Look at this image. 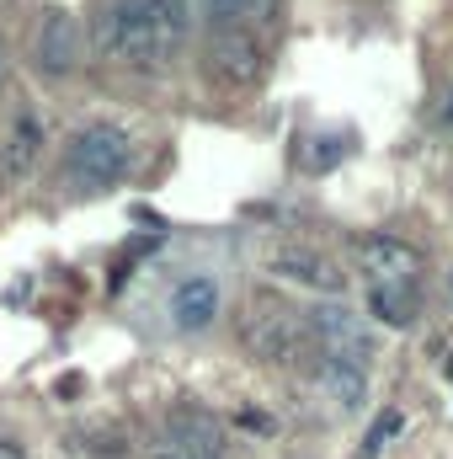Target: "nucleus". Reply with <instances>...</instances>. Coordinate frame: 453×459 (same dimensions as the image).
<instances>
[{"label":"nucleus","instance_id":"19","mask_svg":"<svg viewBox=\"0 0 453 459\" xmlns=\"http://www.w3.org/2000/svg\"><path fill=\"white\" fill-rule=\"evenodd\" d=\"M0 459H21V449H16L11 438H0Z\"/></svg>","mask_w":453,"mask_h":459},{"label":"nucleus","instance_id":"13","mask_svg":"<svg viewBox=\"0 0 453 459\" xmlns=\"http://www.w3.org/2000/svg\"><path fill=\"white\" fill-rule=\"evenodd\" d=\"M326 385H331V395H337L341 406L352 411V406H363L368 374H363V368H341V363H326Z\"/></svg>","mask_w":453,"mask_h":459},{"label":"nucleus","instance_id":"6","mask_svg":"<svg viewBox=\"0 0 453 459\" xmlns=\"http://www.w3.org/2000/svg\"><path fill=\"white\" fill-rule=\"evenodd\" d=\"M357 267L373 273V283H416L422 278V251L400 235H363L357 240Z\"/></svg>","mask_w":453,"mask_h":459},{"label":"nucleus","instance_id":"3","mask_svg":"<svg viewBox=\"0 0 453 459\" xmlns=\"http://www.w3.org/2000/svg\"><path fill=\"white\" fill-rule=\"evenodd\" d=\"M128 155H133V144H128V134H123L117 123H86V128L70 139L64 171H70V182H75L81 193H107V187L123 182Z\"/></svg>","mask_w":453,"mask_h":459},{"label":"nucleus","instance_id":"15","mask_svg":"<svg viewBox=\"0 0 453 459\" xmlns=\"http://www.w3.org/2000/svg\"><path fill=\"white\" fill-rule=\"evenodd\" d=\"M278 16V0H229V27H261Z\"/></svg>","mask_w":453,"mask_h":459},{"label":"nucleus","instance_id":"5","mask_svg":"<svg viewBox=\"0 0 453 459\" xmlns=\"http://www.w3.org/2000/svg\"><path fill=\"white\" fill-rule=\"evenodd\" d=\"M32 65L48 70V75H70V70L81 65V22H75L64 5L43 11V22H38V32H32Z\"/></svg>","mask_w":453,"mask_h":459},{"label":"nucleus","instance_id":"12","mask_svg":"<svg viewBox=\"0 0 453 459\" xmlns=\"http://www.w3.org/2000/svg\"><path fill=\"white\" fill-rule=\"evenodd\" d=\"M368 305H373V316H379L384 326H411L422 299H416V283H373Z\"/></svg>","mask_w":453,"mask_h":459},{"label":"nucleus","instance_id":"2","mask_svg":"<svg viewBox=\"0 0 453 459\" xmlns=\"http://www.w3.org/2000/svg\"><path fill=\"white\" fill-rule=\"evenodd\" d=\"M235 326H240V347L261 363H294L299 347H315L310 342V316L294 310L283 294H267V289L240 305Z\"/></svg>","mask_w":453,"mask_h":459},{"label":"nucleus","instance_id":"1","mask_svg":"<svg viewBox=\"0 0 453 459\" xmlns=\"http://www.w3.org/2000/svg\"><path fill=\"white\" fill-rule=\"evenodd\" d=\"M187 16V0H117L107 16V48L133 70H155L182 48Z\"/></svg>","mask_w":453,"mask_h":459},{"label":"nucleus","instance_id":"4","mask_svg":"<svg viewBox=\"0 0 453 459\" xmlns=\"http://www.w3.org/2000/svg\"><path fill=\"white\" fill-rule=\"evenodd\" d=\"M310 342L326 363H341V368H363L368 374V358H373V342L363 332V321L346 310V305H321L310 310Z\"/></svg>","mask_w":453,"mask_h":459},{"label":"nucleus","instance_id":"16","mask_svg":"<svg viewBox=\"0 0 453 459\" xmlns=\"http://www.w3.org/2000/svg\"><path fill=\"white\" fill-rule=\"evenodd\" d=\"M395 428H400V411H384V417H379V422L368 428V444H363V459H373V455H379V449H384V444L395 438Z\"/></svg>","mask_w":453,"mask_h":459},{"label":"nucleus","instance_id":"17","mask_svg":"<svg viewBox=\"0 0 453 459\" xmlns=\"http://www.w3.org/2000/svg\"><path fill=\"white\" fill-rule=\"evenodd\" d=\"M187 11L214 16V22H225V27H229V0H187Z\"/></svg>","mask_w":453,"mask_h":459},{"label":"nucleus","instance_id":"14","mask_svg":"<svg viewBox=\"0 0 453 459\" xmlns=\"http://www.w3.org/2000/svg\"><path fill=\"white\" fill-rule=\"evenodd\" d=\"M346 155V134H321V139H310V150H304V166L310 171H326L331 160Z\"/></svg>","mask_w":453,"mask_h":459},{"label":"nucleus","instance_id":"8","mask_svg":"<svg viewBox=\"0 0 453 459\" xmlns=\"http://www.w3.org/2000/svg\"><path fill=\"white\" fill-rule=\"evenodd\" d=\"M214 316H219V283L203 278V273H187L171 289V326L176 332H203V326H214Z\"/></svg>","mask_w":453,"mask_h":459},{"label":"nucleus","instance_id":"10","mask_svg":"<svg viewBox=\"0 0 453 459\" xmlns=\"http://www.w3.org/2000/svg\"><path fill=\"white\" fill-rule=\"evenodd\" d=\"M38 150H43V128L32 117H16L11 134L0 139V187H16L38 166Z\"/></svg>","mask_w":453,"mask_h":459},{"label":"nucleus","instance_id":"11","mask_svg":"<svg viewBox=\"0 0 453 459\" xmlns=\"http://www.w3.org/2000/svg\"><path fill=\"white\" fill-rule=\"evenodd\" d=\"M171 444L187 459H225V444H219V422L198 406H182L171 417Z\"/></svg>","mask_w":453,"mask_h":459},{"label":"nucleus","instance_id":"7","mask_svg":"<svg viewBox=\"0 0 453 459\" xmlns=\"http://www.w3.org/2000/svg\"><path fill=\"white\" fill-rule=\"evenodd\" d=\"M209 70H214L225 86H256L261 70H267V59H261L256 38H251L245 27H225V32H214V43H209Z\"/></svg>","mask_w":453,"mask_h":459},{"label":"nucleus","instance_id":"18","mask_svg":"<svg viewBox=\"0 0 453 459\" xmlns=\"http://www.w3.org/2000/svg\"><path fill=\"white\" fill-rule=\"evenodd\" d=\"M5 70H11V48H5V38H0V86H5Z\"/></svg>","mask_w":453,"mask_h":459},{"label":"nucleus","instance_id":"9","mask_svg":"<svg viewBox=\"0 0 453 459\" xmlns=\"http://www.w3.org/2000/svg\"><path fill=\"white\" fill-rule=\"evenodd\" d=\"M272 273H283L288 283L321 289V294H337L341 289V267L331 262V256L310 251V246H283V251H272Z\"/></svg>","mask_w":453,"mask_h":459}]
</instances>
